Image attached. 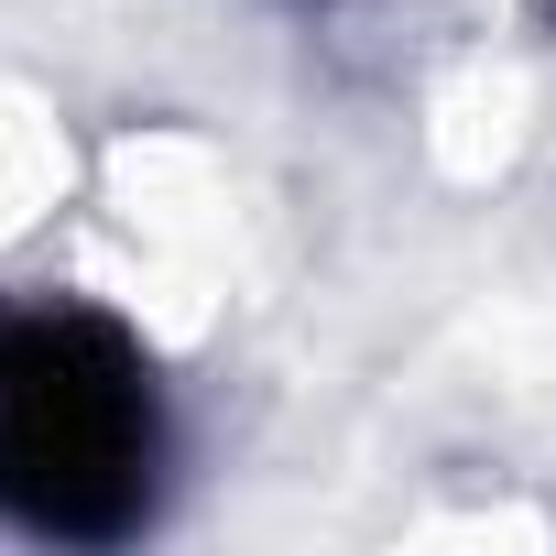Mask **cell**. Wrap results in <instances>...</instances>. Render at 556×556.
<instances>
[{"instance_id":"1","label":"cell","mask_w":556,"mask_h":556,"mask_svg":"<svg viewBox=\"0 0 556 556\" xmlns=\"http://www.w3.org/2000/svg\"><path fill=\"white\" fill-rule=\"evenodd\" d=\"M164 491V393L153 361L88 317H0V513L55 545H110Z\"/></svg>"},{"instance_id":"2","label":"cell","mask_w":556,"mask_h":556,"mask_svg":"<svg viewBox=\"0 0 556 556\" xmlns=\"http://www.w3.org/2000/svg\"><path fill=\"white\" fill-rule=\"evenodd\" d=\"M545 12H556V0H545Z\"/></svg>"}]
</instances>
